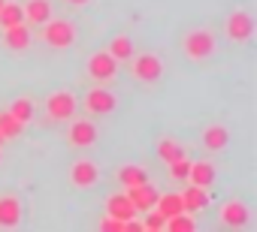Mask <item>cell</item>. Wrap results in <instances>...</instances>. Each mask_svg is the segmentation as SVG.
Here are the masks:
<instances>
[{"label": "cell", "instance_id": "1", "mask_svg": "<svg viewBox=\"0 0 257 232\" xmlns=\"http://www.w3.org/2000/svg\"><path fill=\"white\" fill-rule=\"evenodd\" d=\"M43 40L52 46V48H70L73 42H76V28L70 24V22H64V18H58V22H46V30H43Z\"/></svg>", "mask_w": 257, "mask_h": 232}, {"label": "cell", "instance_id": "2", "mask_svg": "<svg viewBox=\"0 0 257 232\" xmlns=\"http://www.w3.org/2000/svg\"><path fill=\"white\" fill-rule=\"evenodd\" d=\"M46 112H49L52 121H70L76 114V96L70 90H55L46 100Z\"/></svg>", "mask_w": 257, "mask_h": 232}, {"label": "cell", "instance_id": "3", "mask_svg": "<svg viewBox=\"0 0 257 232\" xmlns=\"http://www.w3.org/2000/svg\"><path fill=\"white\" fill-rule=\"evenodd\" d=\"M185 52H188V58L203 60V58H209L215 52V36L209 30H194V34L185 36Z\"/></svg>", "mask_w": 257, "mask_h": 232}, {"label": "cell", "instance_id": "4", "mask_svg": "<svg viewBox=\"0 0 257 232\" xmlns=\"http://www.w3.org/2000/svg\"><path fill=\"white\" fill-rule=\"evenodd\" d=\"M131 72H134V78H140V82H158V78L164 76V64H161V58H155V54H140V58L131 64Z\"/></svg>", "mask_w": 257, "mask_h": 232}, {"label": "cell", "instance_id": "5", "mask_svg": "<svg viewBox=\"0 0 257 232\" xmlns=\"http://www.w3.org/2000/svg\"><path fill=\"white\" fill-rule=\"evenodd\" d=\"M224 30H227V36H230L233 42H248L251 34H254V18H251L248 12H233V16L227 18Z\"/></svg>", "mask_w": 257, "mask_h": 232}, {"label": "cell", "instance_id": "6", "mask_svg": "<svg viewBox=\"0 0 257 232\" xmlns=\"http://www.w3.org/2000/svg\"><path fill=\"white\" fill-rule=\"evenodd\" d=\"M115 106H118V100L106 88H94L85 96V112H91V114H109V112H115Z\"/></svg>", "mask_w": 257, "mask_h": 232}, {"label": "cell", "instance_id": "7", "mask_svg": "<svg viewBox=\"0 0 257 232\" xmlns=\"http://www.w3.org/2000/svg\"><path fill=\"white\" fill-rule=\"evenodd\" d=\"M88 72H91V78H97V82H109V78L118 72V60H115L109 52H97V54L88 60Z\"/></svg>", "mask_w": 257, "mask_h": 232}, {"label": "cell", "instance_id": "8", "mask_svg": "<svg viewBox=\"0 0 257 232\" xmlns=\"http://www.w3.org/2000/svg\"><path fill=\"white\" fill-rule=\"evenodd\" d=\"M124 193H127V199L134 202L137 214H140V211H149V208H155V202H158V190H155L149 181H143V184H134V187H127Z\"/></svg>", "mask_w": 257, "mask_h": 232}, {"label": "cell", "instance_id": "9", "mask_svg": "<svg viewBox=\"0 0 257 232\" xmlns=\"http://www.w3.org/2000/svg\"><path fill=\"white\" fill-rule=\"evenodd\" d=\"M97 178H100V169H97L91 160H79V163H73V169H70V181H73L76 187H94Z\"/></svg>", "mask_w": 257, "mask_h": 232}, {"label": "cell", "instance_id": "10", "mask_svg": "<svg viewBox=\"0 0 257 232\" xmlns=\"http://www.w3.org/2000/svg\"><path fill=\"white\" fill-rule=\"evenodd\" d=\"M106 211H109V217H115V220H131V217H137V208H134L131 199H127V193L109 196V199H106Z\"/></svg>", "mask_w": 257, "mask_h": 232}, {"label": "cell", "instance_id": "11", "mask_svg": "<svg viewBox=\"0 0 257 232\" xmlns=\"http://www.w3.org/2000/svg\"><path fill=\"white\" fill-rule=\"evenodd\" d=\"M221 223H224V226H233V229L248 226V208H245L242 202H227V205L221 208Z\"/></svg>", "mask_w": 257, "mask_h": 232}, {"label": "cell", "instance_id": "12", "mask_svg": "<svg viewBox=\"0 0 257 232\" xmlns=\"http://www.w3.org/2000/svg\"><path fill=\"white\" fill-rule=\"evenodd\" d=\"M22 223V202L16 196H0V226H19Z\"/></svg>", "mask_w": 257, "mask_h": 232}, {"label": "cell", "instance_id": "13", "mask_svg": "<svg viewBox=\"0 0 257 232\" xmlns=\"http://www.w3.org/2000/svg\"><path fill=\"white\" fill-rule=\"evenodd\" d=\"M49 18H52V4H49V0H28V4H25V22L46 24Z\"/></svg>", "mask_w": 257, "mask_h": 232}, {"label": "cell", "instance_id": "14", "mask_svg": "<svg viewBox=\"0 0 257 232\" xmlns=\"http://www.w3.org/2000/svg\"><path fill=\"white\" fill-rule=\"evenodd\" d=\"M94 139H97L94 124H88V121H76V124L70 127V145H76V148H88V145H94Z\"/></svg>", "mask_w": 257, "mask_h": 232}, {"label": "cell", "instance_id": "15", "mask_svg": "<svg viewBox=\"0 0 257 232\" xmlns=\"http://www.w3.org/2000/svg\"><path fill=\"white\" fill-rule=\"evenodd\" d=\"M182 205H185V211H188V214H194V211L206 208V205H209V190H206V187L191 184V187L182 193Z\"/></svg>", "mask_w": 257, "mask_h": 232}, {"label": "cell", "instance_id": "16", "mask_svg": "<svg viewBox=\"0 0 257 232\" xmlns=\"http://www.w3.org/2000/svg\"><path fill=\"white\" fill-rule=\"evenodd\" d=\"M188 181H191V184H197V187H206V190H209V184L215 181V166H212L209 160H200V163H191V172H188Z\"/></svg>", "mask_w": 257, "mask_h": 232}, {"label": "cell", "instance_id": "17", "mask_svg": "<svg viewBox=\"0 0 257 232\" xmlns=\"http://www.w3.org/2000/svg\"><path fill=\"white\" fill-rule=\"evenodd\" d=\"M4 30H7V46H10V48L22 52V48L31 46V30H28L25 22H22V24H13V28H4Z\"/></svg>", "mask_w": 257, "mask_h": 232}, {"label": "cell", "instance_id": "18", "mask_svg": "<svg viewBox=\"0 0 257 232\" xmlns=\"http://www.w3.org/2000/svg\"><path fill=\"white\" fill-rule=\"evenodd\" d=\"M155 208H158L164 217H173V214L185 211V205H182V193H164V196H158Z\"/></svg>", "mask_w": 257, "mask_h": 232}, {"label": "cell", "instance_id": "19", "mask_svg": "<svg viewBox=\"0 0 257 232\" xmlns=\"http://www.w3.org/2000/svg\"><path fill=\"white\" fill-rule=\"evenodd\" d=\"M22 22H25V6L22 4H7L4 0V6H0V24L13 28V24H22Z\"/></svg>", "mask_w": 257, "mask_h": 232}, {"label": "cell", "instance_id": "20", "mask_svg": "<svg viewBox=\"0 0 257 232\" xmlns=\"http://www.w3.org/2000/svg\"><path fill=\"white\" fill-rule=\"evenodd\" d=\"M227 139H230L227 127H206V133H203V145L209 151H221L227 145Z\"/></svg>", "mask_w": 257, "mask_h": 232}, {"label": "cell", "instance_id": "21", "mask_svg": "<svg viewBox=\"0 0 257 232\" xmlns=\"http://www.w3.org/2000/svg\"><path fill=\"white\" fill-rule=\"evenodd\" d=\"M22 130H25L22 121H16L10 112H0V136H4V139H16V136H22Z\"/></svg>", "mask_w": 257, "mask_h": 232}, {"label": "cell", "instance_id": "22", "mask_svg": "<svg viewBox=\"0 0 257 232\" xmlns=\"http://www.w3.org/2000/svg\"><path fill=\"white\" fill-rule=\"evenodd\" d=\"M158 154H161L164 163H173V160L185 157V148H182L176 139H161V142H158Z\"/></svg>", "mask_w": 257, "mask_h": 232}, {"label": "cell", "instance_id": "23", "mask_svg": "<svg viewBox=\"0 0 257 232\" xmlns=\"http://www.w3.org/2000/svg\"><path fill=\"white\" fill-rule=\"evenodd\" d=\"M10 114L16 121H22V124H28L31 118H34V100H28V96H22V100H16L13 106H10Z\"/></svg>", "mask_w": 257, "mask_h": 232}, {"label": "cell", "instance_id": "24", "mask_svg": "<svg viewBox=\"0 0 257 232\" xmlns=\"http://www.w3.org/2000/svg\"><path fill=\"white\" fill-rule=\"evenodd\" d=\"M118 181H121L124 187H134V184L149 181V175H146V169H143V166H124V169L118 172Z\"/></svg>", "mask_w": 257, "mask_h": 232}, {"label": "cell", "instance_id": "25", "mask_svg": "<svg viewBox=\"0 0 257 232\" xmlns=\"http://www.w3.org/2000/svg\"><path fill=\"white\" fill-rule=\"evenodd\" d=\"M164 229H170V232H194V220L188 217V211H179V214L167 217Z\"/></svg>", "mask_w": 257, "mask_h": 232}, {"label": "cell", "instance_id": "26", "mask_svg": "<svg viewBox=\"0 0 257 232\" xmlns=\"http://www.w3.org/2000/svg\"><path fill=\"white\" fill-rule=\"evenodd\" d=\"M109 54H112L115 60H127V58L134 54V42L127 40V36H115L112 46H109Z\"/></svg>", "mask_w": 257, "mask_h": 232}, {"label": "cell", "instance_id": "27", "mask_svg": "<svg viewBox=\"0 0 257 232\" xmlns=\"http://www.w3.org/2000/svg\"><path fill=\"white\" fill-rule=\"evenodd\" d=\"M188 172H191V160H188V157H179V160L170 163V175H173V181H188Z\"/></svg>", "mask_w": 257, "mask_h": 232}, {"label": "cell", "instance_id": "28", "mask_svg": "<svg viewBox=\"0 0 257 232\" xmlns=\"http://www.w3.org/2000/svg\"><path fill=\"white\" fill-rule=\"evenodd\" d=\"M164 223H167V217L158 208H149L146 211V220H143V229H164Z\"/></svg>", "mask_w": 257, "mask_h": 232}, {"label": "cell", "instance_id": "29", "mask_svg": "<svg viewBox=\"0 0 257 232\" xmlns=\"http://www.w3.org/2000/svg\"><path fill=\"white\" fill-rule=\"evenodd\" d=\"M100 229H103V232H124V220H115V217H106V220L100 223Z\"/></svg>", "mask_w": 257, "mask_h": 232}, {"label": "cell", "instance_id": "30", "mask_svg": "<svg viewBox=\"0 0 257 232\" xmlns=\"http://www.w3.org/2000/svg\"><path fill=\"white\" fill-rule=\"evenodd\" d=\"M67 4H76V6H82V4H88V0H67Z\"/></svg>", "mask_w": 257, "mask_h": 232}, {"label": "cell", "instance_id": "31", "mask_svg": "<svg viewBox=\"0 0 257 232\" xmlns=\"http://www.w3.org/2000/svg\"><path fill=\"white\" fill-rule=\"evenodd\" d=\"M0 6H4V0H0Z\"/></svg>", "mask_w": 257, "mask_h": 232}, {"label": "cell", "instance_id": "32", "mask_svg": "<svg viewBox=\"0 0 257 232\" xmlns=\"http://www.w3.org/2000/svg\"><path fill=\"white\" fill-rule=\"evenodd\" d=\"M0 142H4V136H0Z\"/></svg>", "mask_w": 257, "mask_h": 232}]
</instances>
